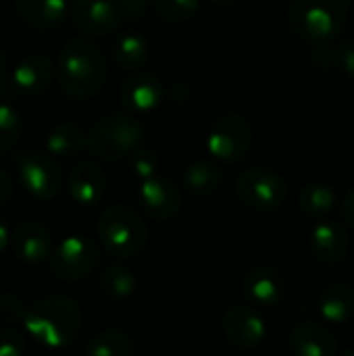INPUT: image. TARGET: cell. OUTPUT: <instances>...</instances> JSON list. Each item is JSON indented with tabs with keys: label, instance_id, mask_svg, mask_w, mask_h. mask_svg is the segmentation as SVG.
<instances>
[{
	"label": "cell",
	"instance_id": "cell-1",
	"mask_svg": "<svg viewBox=\"0 0 354 356\" xmlns=\"http://www.w3.org/2000/svg\"><path fill=\"white\" fill-rule=\"evenodd\" d=\"M21 327L40 346L61 350L77 340L81 332V309L69 296H42L29 305Z\"/></svg>",
	"mask_w": 354,
	"mask_h": 356
},
{
	"label": "cell",
	"instance_id": "cell-2",
	"mask_svg": "<svg viewBox=\"0 0 354 356\" xmlns=\"http://www.w3.org/2000/svg\"><path fill=\"white\" fill-rule=\"evenodd\" d=\"M54 69L61 88L71 98L79 100L96 96L108 77L104 52L86 38H75L63 44Z\"/></svg>",
	"mask_w": 354,
	"mask_h": 356
},
{
	"label": "cell",
	"instance_id": "cell-3",
	"mask_svg": "<svg viewBox=\"0 0 354 356\" xmlns=\"http://www.w3.org/2000/svg\"><path fill=\"white\" fill-rule=\"evenodd\" d=\"M96 234L102 242V248L119 261L138 257L150 238L144 219L125 204L106 207L98 217Z\"/></svg>",
	"mask_w": 354,
	"mask_h": 356
},
{
	"label": "cell",
	"instance_id": "cell-4",
	"mask_svg": "<svg viewBox=\"0 0 354 356\" xmlns=\"http://www.w3.org/2000/svg\"><path fill=\"white\" fill-rule=\"evenodd\" d=\"M351 10V0H292L288 8L290 29L307 42L336 38Z\"/></svg>",
	"mask_w": 354,
	"mask_h": 356
},
{
	"label": "cell",
	"instance_id": "cell-5",
	"mask_svg": "<svg viewBox=\"0 0 354 356\" xmlns=\"http://www.w3.org/2000/svg\"><path fill=\"white\" fill-rule=\"evenodd\" d=\"M144 127L127 113H111L100 117L86 134V148L102 161H119L142 144Z\"/></svg>",
	"mask_w": 354,
	"mask_h": 356
},
{
	"label": "cell",
	"instance_id": "cell-6",
	"mask_svg": "<svg viewBox=\"0 0 354 356\" xmlns=\"http://www.w3.org/2000/svg\"><path fill=\"white\" fill-rule=\"evenodd\" d=\"M236 198L255 213H275L288 200V184L286 179L267 167H250L244 169L236 177L234 186Z\"/></svg>",
	"mask_w": 354,
	"mask_h": 356
},
{
	"label": "cell",
	"instance_id": "cell-7",
	"mask_svg": "<svg viewBox=\"0 0 354 356\" xmlns=\"http://www.w3.org/2000/svg\"><path fill=\"white\" fill-rule=\"evenodd\" d=\"M255 142L252 123L236 111L215 119L207 136V152L221 163H240Z\"/></svg>",
	"mask_w": 354,
	"mask_h": 356
},
{
	"label": "cell",
	"instance_id": "cell-8",
	"mask_svg": "<svg viewBox=\"0 0 354 356\" xmlns=\"http://www.w3.org/2000/svg\"><path fill=\"white\" fill-rule=\"evenodd\" d=\"M100 263V246L86 236H67L52 246L48 257L50 273L61 282H81Z\"/></svg>",
	"mask_w": 354,
	"mask_h": 356
},
{
	"label": "cell",
	"instance_id": "cell-9",
	"mask_svg": "<svg viewBox=\"0 0 354 356\" xmlns=\"http://www.w3.org/2000/svg\"><path fill=\"white\" fill-rule=\"evenodd\" d=\"M19 181L38 200H52L63 188V171L52 154H25L19 161Z\"/></svg>",
	"mask_w": 354,
	"mask_h": 356
},
{
	"label": "cell",
	"instance_id": "cell-10",
	"mask_svg": "<svg viewBox=\"0 0 354 356\" xmlns=\"http://www.w3.org/2000/svg\"><path fill=\"white\" fill-rule=\"evenodd\" d=\"M69 17L88 38L108 35L121 23V10L115 0H71Z\"/></svg>",
	"mask_w": 354,
	"mask_h": 356
},
{
	"label": "cell",
	"instance_id": "cell-11",
	"mask_svg": "<svg viewBox=\"0 0 354 356\" xmlns=\"http://www.w3.org/2000/svg\"><path fill=\"white\" fill-rule=\"evenodd\" d=\"M221 330L225 340L240 350H252L261 346L267 336L263 317L248 305L230 307L223 315Z\"/></svg>",
	"mask_w": 354,
	"mask_h": 356
},
{
	"label": "cell",
	"instance_id": "cell-12",
	"mask_svg": "<svg viewBox=\"0 0 354 356\" xmlns=\"http://www.w3.org/2000/svg\"><path fill=\"white\" fill-rule=\"evenodd\" d=\"M138 204L148 217H152L156 221H165V219H171L179 213L182 190L171 179L156 173V175L140 181Z\"/></svg>",
	"mask_w": 354,
	"mask_h": 356
},
{
	"label": "cell",
	"instance_id": "cell-13",
	"mask_svg": "<svg viewBox=\"0 0 354 356\" xmlns=\"http://www.w3.org/2000/svg\"><path fill=\"white\" fill-rule=\"evenodd\" d=\"M286 292L288 282L275 267H255L242 277V294L255 307L273 309L286 298Z\"/></svg>",
	"mask_w": 354,
	"mask_h": 356
},
{
	"label": "cell",
	"instance_id": "cell-14",
	"mask_svg": "<svg viewBox=\"0 0 354 356\" xmlns=\"http://www.w3.org/2000/svg\"><path fill=\"white\" fill-rule=\"evenodd\" d=\"M309 248L317 263L321 265H338L348 259L351 252V236L348 229L338 221H319L309 236Z\"/></svg>",
	"mask_w": 354,
	"mask_h": 356
},
{
	"label": "cell",
	"instance_id": "cell-15",
	"mask_svg": "<svg viewBox=\"0 0 354 356\" xmlns=\"http://www.w3.org/2000/svg\"><path fill=\"white\" fill-rule=\"evenodd\" d=\"M119 100L127 111L150 113L156 111L165 100V86L152 73H129L119 88Z\"/></svg>",
	"mask_w": 354,
	"mask_h": 356
},
{
	"label": "cell",
	"instance_id": "cell-16",
	"mask_svg": "<svg viewBox=\"0 0 354 356\" xmlns=\"http://www.w3.org/2000/svg\"><path fill=\"white\" fill-rule=\"evenodd\" d=\"M288 348L298 356H336L338 338L319 321H300L288 334Z\"/></svg>",
	"mask_w": 354,
	"mask_h": 356
},
{
	"label": "cell",
	"instance_id": "cell-17",
	"mask_svg": "<svg viewBox=\"0 0 354 356\" xmlns=\"http://www.w3.org/2000/svg\"><path fill=\"white\" fill-rule=\"evenodd\" d=\"M71 198L86 209L98 207L106 194V175L92 161H77L67 177Z\"/></svg>",
	"mask_w": 354,
	"mask_h": 356
},
{
	"label": "cell",
	"instance_id": "cell-18",
	"mask_svg": "<svg viewBox=\"0 0 354 356\" xmlns=\"http://www.w3.org/2000/svg\"><path fill=\"white\" fill-rule=\"evenodd\" d=\"M10 242H13V250L17 259L27 265H40L48 261L52 246H54L50 232L38 221L19 223L15 232L10 234Z\"/></svg>",
	"mask_w": 354,
	"mask_h": 356
},
{
	"label": "cell",
	"instance_id": "cell-19",
	"mask_svg": "<svg viewBox=\"0 0 354 356\" xmlns=\"http://www.w3.org/2000/svg\"><path fill=\"white\" fill-rule=\"evenodd\" d=\"M54 75H56L54 63L46 54H29L15 67L13 83L21 94L35 96L48 90Z\"/></svg>",
	"mask_w": 354,
	"mask_h": 356
},
{
	"label": "cell",
	"instance_id": "cell-20",
	"mask_svg": "<svg viewBox=\"0 0 354 356\" xmlns=\"http://www.w3.org/2000/svg\"><path fill=\"white\" fill-rule=\"evenodd\" d=\"M317 309L323 321L334 325H344L354 319V288L351 284L336 282L321 290Z\"/></svg>",
	"mask_w": 354,
	"mask_h": 356
},
{
	"label": "cell",
	"instance_id": "cell-21",
	"mask_svg": "<svg viewBox=\"0 0 354 356\" xmlns=\"http://www.w3.org/2000/svg\"><path fill=\"white\" fill-rule=\"evenodd\" d=\"M19 17L38 29H56L69 17L67 0H15Z\"/></svg>",
	"mask_w": 354,
	"mask_h": 356
},
{
	"label": "cell",
	"instance_id": "cell-22",
	"mask_svg": "<svg viewBox=\"0 0 354 356\" xmlns=\"http://www.w3.org/2000/svg\"><path fill=\"white\" fill-rule=\"evenodd\" d=\"M223 184L221 169L204 159H198L190 163L184 171V186L194 196H211L215 194Z\"/></svg>",
	"mask_w": 354,
	"mask_h": 356
},
{
	"label": "cell",
	"instance_id": "cell-23",
	"mask_svg": "<svg viewBox=\"0 0 354 356\" xmlns=\"http://www.w3.org/2000/svg\"><path fill=\"white\" fill-rule=\"evenodd\" d=\"M113 56H115V60H117V65L121 69H125V71H138L150 58V44H148V40L142 33L127 31V33H123L115 42Z\"/></svg>",
	"mask_w": 354,
	"mask_h": 356
},
{
	"label": "cell",
	"instance_id": "cell-24",
	"mask_svg": "<svg viewBox=\"0 0 354 356\" xmlns=\"http://www.w3.org/2000/svg\"><path fill=\"white\" fill-rule=\"evenodd\" d=\"M46 150L52 156H77L86 150V131L75 123H58L46 138Z\"/></svg>",
	"mask_w": 354,
	"mask_h": 356
},
{
	"label": "cell",
	"instance_id": "cell-25",
	"mask_svg": "<svg viewBox=\"0 0 354 356\" xmlns=\"http://www.w3.org/2000/svg\"><path fill=\"white\" fill-rule=\"evenodd\" d=\"M134 353L136 342L121 330H102L83 346V355L88 356H131Z\"/></svg>",
	"mask_w": 354,
	"mask_h": 356
},
{
	"label": "cell",
	"instance_id": "cell-26",
	"mask_svg": "<svg viewBox=\"0 0 354 356\" xmlns=\"http://www.w3.org/2000/svg\"><path fill=\"white\" fill-rule=\"evenodd\" d=\"M338 204L336 190L323 181H313L300 188L298 209L309 217H323Z\"/></svg>",
	"mask_w": 354,
	"mask_h": 356
},
{
	"label": "cell",
	"instance_id": "cell-27",
	"mask_svg": "<svg viewBox=\"0 0 354 356\" xmlns=\"http://www.w3.org/2000/svg\"><path fill=\"white\" fill-rule=\"evenodd\" d=\"M136 290H138L136 273L121 263L108 265L100 275V292L111 300L129 298Z\"/></svg>",
	"mask_w": 354,
	"mask_h": 356
},
{
	"label": "cell",
	"instance_id": "cell-28",
	"mask_svg": "<svg viewBox=\"0 0 354 356\" xmlns=\"http://www.w3.org/2000/svg\"><path fill=\"white\" fill-rule=\"evenodd\" d=\"M154 13L167 23H184L196 15L200 0H150Z\"/></svg>",
	"mask_w": 354,
	"mask_h": 356
},
{
	"label": "cell",
	"instance_id": "cell-29",
	"mask_svg": "<svg viewBox=\"0 0 354 356\" xmlns=\"http://www.w3.org/2000/svg\"><path fill=\"white\" fill-rule=\"evenodd\" d=\"M21 136V117L19 113L8 106L0 104V154L8 152Z\"/></svg>",
	"mask_w": 354,
	"mask_h": 356
},
{
	"label": "cell",
	"instance_id": "cell-30",
	"mask_svg": "<svg viewBox=\"0 0 354 356\" xmlns=\"http://www.w3.org/2000/svg\"><path fill=\"white\" fill-rule=\"evenodd\" d=\"M129 167L134 171L136 177L146 179L159 173V156L150 146H142L138 144L131 152H129Z\"/></svg>",
	"mask_w": 354,
	"mask_h": 356
},
{
	"label": "cell",
	"instance_id": "cell-31",
	"mask_svg": "<svg viewBox=\"0 0 354 356\" xmlns=\"http://www.w3.org/2000/svg\"><path fill=\"white\" fill-rule=\"evenodd\" d=\"M27 309H29V305L21 296H17L13 292L0 294V323L10 325V327L23 325Z\"/></svg>",
	"mask_w": 354,
	"mask_h": 356
},
{
	"label": "cell",
	"instance_id": "cell-32",
	"mask_svg": "<svg viewBox=\"0 0 354 356\" xmlns=\"http://www.w3.org/2000/svg\"><path fill=\"white\" fill-rule=\"evenodd\" d=\"M27 353V340L10 325L0 327V356H21Z\"/></svg>",
	"mask_w": 354,
	"mask_h": 356
},
{
	"label": "cell",
	"instance_id": "cell-33",
	"mask_svg": "<svg viewBox=\"0 0 354 356\" xmlns=\"http://www.w3.org/2000/svg\"><path fill=\"white\" fill-rule=\"evenodd\" d=\"M336 67L344 69L346 75L354 79V44H344V46H340L336 50V65H334V69Z\"/></svg>",
	"mask_w": 354,
	"mask_h": 356
},
{
	"label": "cell",
	"instance_id": "cell-34",
	"mask_svg": "<svg viewBox=\"0 0 354 356\" xmlns=\"http://www.w3.org/2000/svg\"><path fill=\"white\" fill-rule=\"evenodd\" d=\"M115 2L127 19H140L150 6V0H115Z\"/></svg>",
	"mask_w": 354,
	"mask_h": 356
},
{
	"label": "cell",
	"instance_id": "cell-35",
	"mask_svg": "<svg viewBox=\"0 0 354 356\" xmlns=\"http://www.w3.org/2000/svg\"><path fill=\"white\" fill-rule=\"evenodd\" d=\"M340 213H342L344 223H346L351 229H354V188H351V190L344 194L342 204H340Z\"/></svg>",
	"mask_w": 354,
	"mask_h": 356
},
{
	"label": "cell",
	"instance_id": "cell-36",
	"mask_svg": "<svg viewBox=\"0 0 354 356\" xmlns=\"http://www.w3.org/2000/svg\"><path fill=\"white\" fill-rule=\"evenodd\" d=\"M13 194V181L8 177V173L4 169H0V207L10 198Z\"/></svg>",
	"mask_w": 354,
	"mask_h": 356
},
{
	"label": "cell",
	"instance_id": "cell-37",
	"mask_svg": "<svg viewBox=\"0 0 354 356\" xmlns=\"http://www.w3.org/2000/svg\"><path fill=\"white\" fill-rule=\"evenodd\" d=\"M6 86H8V67H6L4 54L0 52V96L6 92Z\"/></svg>",
	"mask_w": 354,
	"mask_h": 356
},
{
	"label": "cell",
	"instance_id": "cell-38",
	"mask_svg": "<svg viewBox=\"0 0 354 356\" xmlns=\"http://www.w3.org/2000/svg\"><path fill=\"white\" fill-rule=\"evenodd\" d=\"M8 244H10V232L6 227V221L0 217V254L8 248Z\"/></svg>",
	"mask_w": 354,
	"mask_h": 356
},
{
	"label": "cell",
	"instance_id": "cell-39",
	"mask_svg": "<svg viewBox=\"0 0 354 356\" xmlns=\"http://www.w3.org/2000/svg\"><path fill=\"white\" fill-rule=\"evenodd\" d=\"M211 4H215V6H227V4H232L234 0H209Z\"/></svg>",
	"mask_w": 354,
	"mask_h": 356
}]
</instances>
